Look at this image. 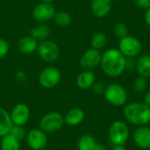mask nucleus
Returning <instances> with one entry per match:
<instances>
[{
    "mask_svg": "<svg viewBox=\"0 0 150 150\" xmlns=\"http://www.w3.org/2000/svg\"><path fill=\"white\" fill-rule=\"evenodd\" d=\"M127 57L116 48H110L104 52L101 57L100 67L102 71L109 77L116 78L126 70Z\"/></svg>",
    "mask_w": 150,
    "mask_h": 150,
    "instance_id": "1",
    "label": "nucleus"
},
{
    "mask_svg": "<svg viewBox=\"0 0 150 150\" xmlns=\"http://www.w3.org/2000/svg\"><path fill=\"white\" fill-rule=\"evenodd\" d=\"M123 116L126 121L133 126L142 127L150 123V107L143 102H132L123 108Z\"/></svg>",
    "mask_w": 150,
    "mask_h": 150,
    "instance_id": "2",
    "label": "nucleus"
},
{
    "mask_svg": "<svg viewBox=\"0 0 150 150\" xmlns=\"http://www.w3.org/2000/svg\"><path fill=\"white\" fill-rule=\"evenodd\" d=\"M103 95L106 102L114 107L125 106L127 104V91L120 83H113L105 86Z\"/></svg>",
    "mask_w": 150,
    "mask_h": 150,
    "instance_id": "3",
    "label": "nucleus"
},
{
    "mask_svg": "<svg viewBox=\"0 0 150 150\" xmlns=\"http://www.w3.org/2000/svg\"><path fill=\"white\" fill-rule=\"evenodd\" d=\"M130 135L128 125L123 120L113 121L108 131V136L112 145H123L127 142Z\"/></svg>",
    "mask_w": 150,
    "mask_h": 150,
    "instance_id": "4",
    "label": "nucleus"
},
{
    "mask_svg": "<svg viewBox=\"0 0 150 150\" xmlns=\"http://www.w3.org/2000/svg\"><path fill=\"white\" fill-rule=\"evenodd\" d=\"M65 125L63 116L56 112H51L41 117L39 128L46 134H54L60 131Z\"/></svg>",
    "mask_w": 150,
    "mask_h": 150,
    "instance_id": "5",
    "label": "nucleus"
},
{
    "mask_svg": "<svg viewBox=\"0 0 150 150\" xmlns=\"http://www.w3.org/2000/svg\"><path fill=\"white\" fill-rule=\"evenodd\" d=\"M119 50L127 58H134L141 54L142 50V44L136 37L127 35L120 40Z\"/></svg>",
    "mask_w": 150,
    "mask_h": 150,
    "instance_id": "6",
    "label": "nucleus"
},
{
    "mask_svg": "<svg viewBox=\"0 0 150 150\" xmlns=\"http://www.w3.org/2000/svg\"><path fill=\"white\" fill-rule=\"evenodd\" d=\"M40 57L47 62H54L59 58L60 49L57 44L50 40H45L38 44L37 47Z\"/></svg>",
    "mask_w": 150,
    "mask_h": 150,
    "instance_id": "7",
    "label": "nucleus"
},
{
    "mask_svg": "<svg viewBox=\"0 0 150 150\" xmlns=\"http://www.w3.org/2000/svg\"><path fill=\"white\" fill-rule=\"evenodd\" d=\"M62 75L60 70L53 66L45 68L39 76V83L45 89H53L57 86L61 81Z\"/></svg>",
    "mask_w": 150,
    "mask_h": 150,
    "instance_id": "8",
    "label": "nucleus"
},
{
    "mask_svg": "<svg viewBox=\"0 0 150 150\" xmlns=\"http://www.w3.org/2000/svg\"><path fill=\"white\" fill-rule=\"evenodd\" d=\"M25 142L29 148L33 150H41L47 144V136L45 132L40 128H33L26 134Z\"/></svg>",
    "mask_w": 150,
    "mask_h": 150,
    "instance_id": "9",
    "label": "nucleus"
},
{
    "mask_svg": "<svg viewBox=\"0 0 150 150\" xmlns=\"http://www.w3.org/2000/svg\"><path fill=\"white\" fill-rule=\"evenodd\" d=\"M55 12L56 10L52 3L40 2L34 6L32 14L35 20L40 23H45L50 19H53Z\"/></svg>",
    "mask_w": 150,
    "mask_h": 150,
    "instance_id": "10",
    "label": "nucleus"
},
{
    "mask_svg": "<svg viewBox=\"0 0 150 150\" xmlns=\"http://www.w3.org/2000/svg\"><path fill=\"white\" fill-rule=\"evenodd\" d=\"M102 54L99 50L90 48L87 49L80 59V65L84 70H93L97 67L100 66Z\"/></svg>",
    "mask_w": 150,
    "mask_h": 150,
    "instance_id": "11",
    "label": "nucleus"
},
{
    "mask_svg": "<svg viewBox=\"0 0 150 150\" xmlns=\"http://www.w3.org/2000/svg\"><path fill=\"white\" fill-rule=\"evenodd\" d=\"M10 116L13 125L24 127L30 119V108L25 103H18L13 106Z\"/></svg>",
    "mask_w": 150,
    "mask_h": 150,
    "instance_id": "12",
    "label": "nucleus"
},
{
    "mask_svg": "<svg viewBox=\"0 0 150 150\" xmlns=\"http://www.w3.org/2000/svg\"><path fill=\"white\" fill-rule=\"evenodd\" d=\"M134 143L141 149H150V127L148 126L137 127L133 133Z\"/></svg>",
    "mask_w": 150,
    "mask_h": 150,
    "instance_id": "13",
    "label": "nucleus"
},
{
    "mask_svg": "<svg viewBox=\"0 0 150 150\" xmlns=\"http://www.w3.org/2000/svg\"><path fill=\"white\" fill-rule=\"evenodd\" d=\"M112 7V0H91V8L92 13L98 18L106 17Z\"/></svg>",
    "mask_w": 150,
    "mask_h": 150,
    "instance_id": "14",
    "label": "nucleus"
},
{
    "mask_svg": "<svg viewBox=\"0 0 150 150\" xmlns=\"http://www.w3.org/2000/svg\"><path fill=\"white\" fill-rule=\"evenodd\" d=\"M63 118L67 126L76 127L84 120L85 113L81 108H72L65 114V116H63Z\"/></svg>",
    "mask_w": 150,
    "mask_h": 150,
    "instance_id": "15",
    "label": "nucleus"
},
{
    "mask_svg": "<svg viewBox=\"0 0 150 150\" xmlns=\"http://www.w3.org/2000/svg\"><path fill=\"white\" fill-rule=\"evenodd\" d=\"M96 82V76L91 70H83L76 77V84L81 90L91 89Z\"/></svg>",
    "mask_w": 150,
    "mask_h": 150,
    "instance_id": "16",
    "label": "nucleus"
},
{
    "mask_svg": "<svg viewBox=\"0 0 150 150\" xmlns=\"http://www.w3.org/2000/svg\"><path fill=\"white\" fill-rule=\"evenodd\" d=\"M38 41L32 36H25L21 38L18 43V48L24 54H30L37 50Z\"/></svg>",
    "mask_w": 150,
    "mask_h": 150,
    "instance_id": "17",
    "label": "nucleus"
},
{
    "mask_svg": "<svg viewBox=\"0 0 150 150\" xmlns=\"http://www.w3.org/2000/svg\"><path fill=\"white\" fill-rule=\"evenodd\" d=\"M135 70L139 76L145 78L150 76V55H141L135 63Z\"/></svg>",
    "mask_w": 150,
    "mask_h": 150,
    "instance_id": "18",
    "label": "nucleus"
},
{
    "mask_svg": "<svg viewBox=\"0 0 150 150\" xmlns=\"http://www.w3.org/2000/svg\"><path fill=\"white\" fill-rule=\"evenodd\" d=\"M12 127L13 124L11 120L10 112L4 108L0 107V137L10 134Z\"/></svg>",
    "mask_w": 150,
    "mask_h": 150,
    "instance_id": "19",
    "label": "nucleus"
},
{
    "mask_svg": "<svg viewBox=\"0 0 150 150\" xmlns=\"http://www.w3.org/2000/svg\"><path fill=\"white\" fill-rule=\"evenodd\" d=\"M50 34V29L47 25L44 23H40V25L34 26L30 31V36H32L33 39H35L37 41H42L47 39V37Z\"/></svg>",
    "mask_w": 150,
    "mask_h": 150,
    "instance_id": "20",
    "label": "nucleus"
},
{
    "mask_svg": "<svg viewBox=\"0 0 150 150\" xmlns=\"http://www.w3.org/2000/svg\"><path fill=\"white\" fill-rule=\"evenodd\" d=\"M1 150H20V142L11 134H8L0 140Z\"/></svg>",
    "mask_w": 150,
    "mask_h": 150,
    "instance_id": "21",
    "label": "nucleus"
},
{
    "mask_svg": "<svg viewBox=\"0 0 150 150\" xmlns=\"http://www.w3.org/2000/svg\"><path fill=\"white\" fill-rule=\"evenodd\" d=\"M97 142L95 138L91 134H83L77 141L78 150H93Z\"/></svg>",
    "mask_w": 150,
    "mask_h": 150,
    "instance_id": "22",
    "label": "nucleus"
},
{
    "mask_svg": "<svg viewBox=\"0 0 150 150\" xmlns=\"http://www.w3.org/2000/svg\"><path fill=\"white\" fill-rule=\"evenodd\" d=\"M107 40H108V38L105 33L98 32L91 38V47L100 51L106 46Z\"/></svg>",
    "mask_w": 150,
    "mask_h": 150,
    "instance_id": "23",
    "label": "nucleus"
},
{
    "mask_svg": "<svg viewBox=\"0 0 150 150\" xmlns=\"http://www.w3.org/2000/svg\"><path fill=\"white\" fill-rule=\"evenodd\" d=\"M53 19H54V23L58 26H61V27L69 26L72 22V18H71L70 14L65 11H56Z\"/></svg>",
    "mask_w": 150,
    "mask_h": 150,
    "instance_id": "24",
    "label": "nucleus"
},
{
    "mask_svg": "<svg viewBox=\"0 0 150 150\" xmlns=\"http://www.w3.org/2000/svg\"><path fill=\"white\" fill-rule=\"evenodd\" d=\"M148 86V81L145 77L139 76L134 80L133 83V89L136 93H142L146 91Z\"/></svg>",
    "mask_w": 150,
    "mask_h": 150,
    "instance_id": "25",
    "label": "nucleus"
},
{
    "mask_svg": "<svg viewBox=\"0 0 150 150\" xmlns=\"http://www.w3.org/2000/svg\"><path fill=\"white\" fill-rule=\"evenodd\" d=\"M113 32H114V34L119 37L120 39L121 38H124L127 35H129V29H128V26L123 23V22H119L117 23L115 25H114V28H113Z\"/></svg>",
    "mask_w": 150,
    "mask_h": 150,
    "instance_id": "26",
    "label": "nucleus"
},
{
    "mask_svg": "<svg viewBox=\"0 0 150 150\" xmlns=\"http://www.w3.org/2000/svg\"><path fill=\"white\" fill-rule=\"evenodd\" d=\"M10 134L14 136L17 140H18L19 142L23 141V140H25V137H26V134L27 132L25 131V129L24 128V127L22 126H16V125H13Z\"/></svg>",
    "mask_w": 150,
    "mask_h": 150,
    "instance_id": "27",
    "label": "nucleus"
},
{
    "mask_svg": "<svg viewBox=\"0 0 150 150\" xmlns=\"http://www.w3.org/2000/svg\"><path fill=\"white\" fill-rule=\"evenodd\" d=\"M9 50H10V46L8 41L4 39L0 38V59L4 58L8 54Z\"/></svg>",
    "mask_w": 150,
    "mask_h": 150,
    "instance_id": "28",
    "label": "nucleus"
},
{
    "mask_svg": "<svg viewBox=\"0 0 150 150\" xmlns=\"http://www.w3.org/2000/svg\"><path fill=\"white\" fill-rule=\"evenodd\" d=\"M92 90V91L97 94V95H101V94H104V91L105 90V86L103 83L101 82H95L93 83V85L91 86V88Z\"/></svg>",
    "mask_w": 150,
    "mask_h": 150,
    "instance_id": "29",
    "label": "nucleus"
},
{
    "mask_svg": "<svg viewBox=\"0 0 150 150\" xmlns=\"http://www.w3.org/2000/svg\"><path fill=\"white\" fill-rule=\"evenodd\" d=\"M134 4L140 9H149L150 7V0H134Z\"/></svg>",
    "mask_w": 150,
    "mask_h": 150,
    "instance_id": "30",
    "label": "nucleus"
},
{
    "mask_svg": "<svg viewBox=\"0 0 150 150\" xmlns=\"http://www.w3.org/2000/svg\"><path fill=\"white\" fill-rule=\"evenodd\" d=\"M15 77H16L17 81L21 82V83H23V82H25L26 80V75L23 71H18V72H16Z\"/></svg>",
    "mask_w": 150,
    "mask_h": 150,
    "instance_id": "31",
    "label": "nucleus"
},
{
    "mask_svg": "<svg viewBox=\"0 0 150 150\" xmlns=\"http://www.w3.org/2000/svg\"><path fill=\"white\" fill-rule=\"evenodd\" d=\"M144 19H145V22H146L147 25L149 27H150V7L146 10L145 15H144Z\"/></svg>",
    "mask_w": 150,
    "mask_h": 150,
    "instance_id": "32",
    "label": "nucleus"
},
{
    "mask_svg": "<svg viewBox=\"0 0 150 150\" xmlns=\"http://www.w3.org/2000/svg\"><path fill=\"white\" fill-rule=\"evenodd\" d=\"M143 103L146 104L148 106L150 107V91H147L144 95V98H143Z\"/></svg>",
    "mask_w": 150,
    "mask_h": 150,
    "instance_id": "33",
    "label": "nucleus"
},
{
    "mask_svg": "<svg viewBox=\"0 0 150 150\" xmlns=\"http://www.w3.org/2000/svg\"><path fill=\"white\" fill-rule=\"evenodd\" d=\"M93 150H107V149H106V147H105L104 144L97 142L96 145H95V147H94V149H93Z\"/></svg>",
    "mask_w": 150,
    "mask_h": 150,
    "instance_id": "34",
    "label": "nucleus"
},
{
    "mask_svg": "<svg viewBox=\"0 0 150 150\" xmlns=\"http://www.w3.org/2000/svg\"><path fill=\"white\" fill-rule=\"evenodd\" d=\"M110 150H127V149L123 145H112Z\"/></svg>",
    "mask_w": 150,
    "mask_h": 150,
    "instance_id": "35",
    "label": "nucleus"
},
{
    "mask_svg": "<svg viewBox=\"0 0 150 150\" xmlns=\"http://www.w3.org/2000/svg\"><path fill=\"white\" fill-rule=\"evenodd\" d=\"M41 2H48V3H53L54 0H40Z\"/></svg>",
    "mask_w": 150,
    "mask_h": 150,
    "instance_id": "36",
    "label": "nucleus"
},
{
    "mask_svg": "<svg viewBox=\"0 0 150 150\" xmlns=\"http://www.w3.org/2000/svg\"><path fill=\"white\" fill-rule=\"evenodd\" d=\"M41 150H48V149H47L45 148V149H41Z\"/></svg>",
    "mask_w": 150,
    "mask_h": 150,
    "instance_id": "37",
    "label": "nucleus"
},
{
    "mask_svg": "<svg viewBox=\"0 0 150 150\" xmlns=\"http://www.w3.org/2000/svg\"><path fill=\"white\" fill-rule=\"evenodd\" d=\"M115 1H122V0H115Z\"/></svg>",
    "mask_w": 150,
    "mask_h": 150,
    "instance_id": "38",
    "label": "nucleus"
},
{
    "mask_svg": "<svg viewBox=\"0 0 150 150\" xmlns=\"http://www.w3.org/2000/svg\"><path fill=\"white\" fill-rule=\"evenodd\" d=\"M149 83H150V76H149Z\"/></svg>",
    "mask_w": 150,
    "mask_h": 150,
    "instance_id": "39",
    "label": "nucleus"
}]
</instances>
